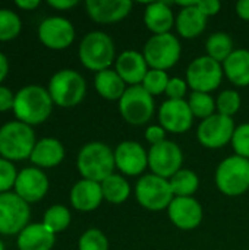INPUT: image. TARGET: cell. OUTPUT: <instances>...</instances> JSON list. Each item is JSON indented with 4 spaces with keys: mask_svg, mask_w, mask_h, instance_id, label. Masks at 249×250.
Masks as SVG:
<instances>
[{
    "mask_svg": "<svg viewBox=\"0 0 249 250\" xmlns=\"http://www.w3.org/2000/svg\"><path fill=\"white\" fill-rule=\"evenodd\" d=\"M56 243V234L50 231L43 223L28 224L18 234V249L19 250H51Z\"/></svg>",
    "mask_w": 249,
    "mask_h": 250,
    "instance_id": "obj_22",
    "label": "cell"
},
{
    "mask_svg": "<svg viewBox=\"0 0 249 250\" xmlns=\"http://www.w3.org/2000/svg\"><path fill=\"white\" fill-rule=\"evenodd\" d=\"M235 129L236 127L232 117L217 113L200 123L197 129V138L205 148L217 149L232 142Z\"/></svg>",
    "mask_w": 249,
    "mask_h": 250,
    "instance_id": "obj_13",
    "label": "cell"
},
{
    "mask_svg": "<svg viewBox=\"0 0 249 250\" xmlns=\"http://www.w3.org/2000/svg\"><path fill=\"white\" fill-rule=\"evenodd\" d=\"M188 104H189V108L194 114V117H200V119H208L210 116L216 114L214 110L217 108L216 107V101L214 98L210 95V94H205V92H192L189 95V100H188Z\"/></svg>",
    "mask_w": 249,
    "mask_h": 250,
    "instance_id": "obj_32",
    "label": "cell"
},
{
    "mask_svg": "<svg viewBox=\"0 0 249 250\" xmlns=\"http://www.w3.org/2000/svg\"><path fill=\"white\" fill-rule=\"evenodd\" d=\"M119 111L128 123L135 126L144 125L153 117L154 97L148 94L142 85L129 86L119 100Z\"/></svg>",
    "mask_w": 249,
    "mask_h": 250,
    "instance_id": "obj_10",
    "label": "cell"
},
{
    "mask_svg": "<svg viewBox=\"0 0 249 250\" xmlns=\"http://www.w3.org/2000/svg\"><path fill=\"white\" fill-rule=\"evenodd\" d=\"M0 250H4V245H3V242L0 240Z\"/></svg>",
    "mask_w": 249,
    "mask_h": 250,
    "instance_id": "obj_47",
    "label": "cell"
},
{
    "mask_svg": "<svg viewBox=\"0 0 249 250\" xmlns=\"http://www.w3.org/2000/svg\"><path fill=\"white\" fill-rule=\"evenodd\" d=\"M144 22L154 35H158V34H167L176 21H175L173 10L167 3L153 1L148 3L145 7Z\"/></svg>",
    "mask_w": 249,
    "mask_h": 250,
    "instance_id": "obj_24",
    "label": "cell"
},
{
    "mask_svg": "<svg viewBox=\"0 0 249 250\" xmlns=\"http://www.w3.org/2000/svg\"><path fill=\"white\" fill-rule=\"evenodd\" d=\"M103 196L107 202L119 205L123 204L131 195V186L123 176L112 174L104 182H101Z\"/></svg>",
    "mask_w": 249,
    "mask_h": 250,
    "instance_id": "obj_28",
    "label": "cell"
},
{
    "mask_svg": "<svg viewBox=\"0 0 249 250\" xmlns=\"http://www.w3.org/2000/svg\"><path fill=\"white\" fill-rule=\"evenodd\" d=\"M16 177L18 173L15 166L7 160L0 158V193H6L10 188H15Z\"/></svg>",
    "mask_w": 249,
    "mask_h": 250,
    "instance_id": "obj_38",
    "label": "cell"
},
{
    "mask_svg": "<svg viewBox=\"0 0 249 250\" xmlns=\"http://www.w3.org/2000/svg\"><path fill=\"white\" fill-rule=\"evenodd\" d=\"M79 250H109V240L103 231L97 229L87 230L78 242Z\"/></svg>",
    "mask_w": 249,
    "mask_h": 250,
    "instance_id": "obj_36",
    "label": "cell"
},
{
    "mask_svg": "<svg viewBox=\"0 0 249 250\" xmlns=\"http://www.w3.org/2000/svg\"><path fill=\"white\" fill-rule=\"evenodd\" d=\"M230 144H232L236 155L249 160V123L239 125L235 129Z\"/></svg>",
    "mask_w": 249,
    "mask_h": 250,
    "instance_id": "obj_37",
    "label": "cell"
},
{
    "mask_svg": "<svg viewBox=\"0 0 249 250\" xmlns=\"http://www.w3.org/2000/svg\"><path fill=\"white\" fill-rule=\"evenodd\" d=\"M169 81H170V78L167 76V73L164 70L151 69L147 72L141 85L148 94H151L154 97V95H160V94L166 92Z\"/></svg>",
    "mask_w": 249,
    "mask_h": 250,
    "instance_id": "obj_34",
    "label": "cell"
},
{
    "mask_svg": "<svg viewBox=\"0 0 249 250\" xmlns=\"http://www.w3.org/2000/svg\"><path fill=\"white\" fill-rule=\"evenodd\" d=\"M48 190L47 176L37 167H28L18 173L15 182V193L26 204L38 202Z\"/></svg>",
    "mask_w": 249,
    "mask_h": 250,
    "instance_id": "obj_17",
    "label": "cell"
},
{
    "mask_svg": "<svg viewBox=\"0 0 249 250\" xmlns=\"http://www.w3.org/2000/svg\"><path fill=\"white\" fill-rule=\"evenodd\" d=\"M40 41L51 50L68 48L75 40L73 25L60 16H51L44 19L38 26Z\"/></svg>",
    "mask_w": 249,
    "mask_h": 250,
    "instance_id": "obj_15",
    "label": "cell"
},
{
    "mask_svg": "<svg viewBox=\"0 0 249 250\" xmlns=\"http://www.w3.org/2000/svg\"><path fill=\"white\" fill-rule=\"evenodd\" d=\"M87 91L85 79L72 69H63L54 73L48 83V94L53 103L63 108L78 105Z\"/></svg>",
    "mask_w": 249,
    "mask_h": 250,
    "instance_id": "obj_5",
    "label": "cell"
},
{
    "mask_svg": "<svg viewBox=\"0 0 249 250\" xmlns=\"http://www.w3.org/2000/svg\"><path fill=\"white\" fill-rule=\"evenodd\" d=\"M116 168L126 176H139L148 167V154L141 144L123 141L114 149Z\"/></svg>",
    "mask_w": 249,
    "mask_h": 250,
    "instance_id": "obj_16",
    "label": "cell"
},
{
    "mask_svg": "<svg viewBox=\"0 0 249 250\" xmlns=\"http://www.w3.org/2000/svg\"><path fill=\"white\" fill-rule=\"evenodd\" d=\"M241 104H242L241 95L233 89H226L220 92V95L216 100V107H217L219 114H223L227 117L235 116L239 111Z\"/></svg>",
    "mask_w": 249,
    "mask_h": 250,
    "instance_id": "obj_35",
    "label": "cell"
},
{
    "mask_svg": "<svg viewBox=\"0 0 249 250\" xmlns=\"http://www.w3.org/2000/svg\"><path fill=\"white\" fill-rule=\"evenodd\" d=\"M169 218L175 227L181 230H194L203 221V207L201 204L191 198H178L172 201L167 208Z\"/></svg>",
    "mask_w": 249,
    "mask_h": 250,
    "instance_id": "obj_18",
    "label": "cell"
},
{
    "mask_svg": "<svg viewBox=\"0 0 249 250\" xmlns=\"http://www.w3.org/2000/svg\"><path fill=\"white\" fill-rule=\"evenodd\" d=\"M53 104L54 103L47 89L38 85H28L15 94L13 111L18 117V122L32 126L48 119Z\"/></svg>",
    "mask_w": 249,
    "mask_h": 250,
    "instance_id": "obj_1",
    "label": "cell"
},
{
    "mask_svg": "<svg viewBox=\"0 0 249 250\" xmlns=\"http://www.w3.org/2000/svg\"><path fill=\"white\" fill-rule=\"evenodd\" d=\"M145 139L153 145L161 144L166 141V130L160 126V125H153L150 127H147L145 130Z\"/></svg>",
    "mask_w": 249,
    "mask_h": 250,
    "instance_id": "obj_40",
    "label": "cell"
},
{
    "mask_svg": "<svg viewBox=\"0 0 249 250\" xmlns=\"http://www.w3.org/2000/svg\"><path fill=\"white\" fill-rule=\"evenodd\" d=\"M135 196L138 204L148 211H163L175 199L170 182L156 174H145L138 180Z\"/></svg>",
    "mask_w": 249,
    "mask_h": 250,
    "instance_id": "obj_7",
    "label": "cell"
},
{
    "mask_svg": "<svg viewBox=\"0 0 249 250\" xmlns=\"http://www.w3.org/2000/svg\"><path fill=\"white\" fill-rule=\"evenodd\" d=\"M223 66L210 56L194 59L186 69V82L195 92L210 94L217 89L223 79Z\"/></svg>",
    "mask_w": 249,
    "mask_h": 250,
    "instance_id": "obj_9",
    "label": "cell"
},
{
    "mask_svg": "<svg viewBox=\"0 0 249 250\" xmlns=\"http://www.w3.org/2000/svg\"><path fill=\"white\" fill-rule=\"evenodd\" d=\"M197 7L203 12V15L208 16H214L220 12L222 9V3L219 0H197Z\"/></svg>",
    "mask_w": 249,
    "mask_h": 250,
    "instance_id": "obj_41",
    "label": "cell"
},
{
    "mask_svg": "<svg viewBox=\"0 0 249 250\" xmlns=\"http://www.w3.org/2000/svg\"><path fill=\"white\" fill-rule=\"evenodd\" d=\"M186 89H188L186 81L181 78H170L166 88V95L169 97V100H183Z\"/></svg>",
    "mask_w": 249,
    "mask_h": 250,
    "instance_id": "obj_39",
    "label": "cell"
},
{
    "mask_svg": "<svg viewBox=\"0 0 249 250\" xmlns=\"http://www.w3.org/2000/svg\"><path fill=\"white\" fill-rule=\"evenodd\" d=\"M216 186L226 196H239L249 190V160L239 155L225 158L216 170Z\"/></svg>",
    "mask_w": 249,
    "mask_h": 250,
    "instance_id": "obj_6",
    "label": "cell"
},
{
    "mask_svg": "<svg viewBox=\"0 0 249 250\" xmlns=\"http://www.w3.org/2000/svg\"><path fill=\"white\" fill-rule=\"evenodd\" d=\"M205 48L208 53L207 56H210L219 63H225L227 57L235 51L233 40L226 32H214L213 35H210L205 42Z\"/></svg>",
    "mask_w": 249,
    "mask_h": 250,
    "instance_id": "obj_30",
    "label": "cell"
},
{
    "mask_svg": "<svg viewBox=\"0 0 249 250\" xmlns=\"http://www.w3.org/2000/svg\"><path fill=\"white\" fill-rule=\"evenodd\" d=\"M15 4L21 9H25V10H32L35 7H38L40 1L38 0H16Z\"/></svg>",
    "mask_w": 249,
    "mask_h": 250,
    "instance_id": "obj_45",
    "label": "cell"
},
{
    "mask_svg": "<svg viewBox=\"0 0 249 250\" xmlns=\"http://www.w3.org/2000/svg\"><path fill=\"white\" fill-rule=\"evenodd\" d=\"M70 212L66 207L63 205H53L50 207L45 214H44V218H43V224L50 230L53 231L54 234L56 233H60L63 230H66L70 224Z\"/></svg>",
    "mask_w": 249,
    "mask_h": 250,
    "instance_id": "obj_31",
    "label": "cell"
},
{
    "mask_svg": "<svg viewBox=\"0 0 249 250\" xmlns=\"http://www.w3.org/2000/svg\"><path fill=\"white\" fill-rule=\"evenodd\" d=\"M114 70L123 79L125 83H129L131 86H134V85L142 83L148 72V64L142 53L135 51V50H126L120 53L119 57L116 59Z\"/></svg>",
    "mask_w": 249,
    "mask_h": 250,
    "instance_id": "obj_20",
    "label": "cell"
},
{
    "mask_svg": "<svg viewBox=\"0 0 249 250\" xmlns=\"http://www.w3.org/2000/svg\"><path fill=\"white\" fill-rule=\"evenodd\" d=\"M13 104H15V95L12 94V91L0 85V111H7L13 108Z\"/></svg>",
    "mask_w": 249,
    "mask_h": 250,
    "instance_id": "obj_42",
    "label": "cell"
},
{
    "mask_svg": "<svg viewBox=\"0 0 249 250\" xmlns=\"http://www.w3.org/2000/svg\"><path fill=\"white\" fill-rule=\"evenodd\" d=\"M236 13L241 19L249 21V0H239L236 3Z\"/></svg>",
    "mask_w": 249,
    "mask_h": 250,
    "instance_id": "obj_44",
    "label": "cell"
},
{
    "mask_svg": "<svg viewBox=\"0 0 249 250\" xmlns=\"http://www.w3.org/2000/svg\"><path fill=\"white\" fill-rule=\"evenodd\" d=\"M207 16L197 7V0L189 1V6L181 9L176 18V28L183 38H197L207 26Z\"/></svg>",
    "mask_w": 249,
    "mask_h": 250,
    "instance_id": "obj_23",
    "label": "cell"
},
{
    "mask_svg": "<svg viewBox=\"0 0 249 250\" xmlns=\"http://www.w3.org/2000/svg\"><path fill=\"white\" fill-rule=\"evenodd\" d=\"M76 166L84 179L101 183L114 174V151L103 142H90L79 151Z\"/></svg>",
    "mask_w": 249,
    "mask_h": 250,
    "instance_id": "obj_2",
    "label": "cell"
},
{
    "mask_svg": "<svg viewBox=\"0 0 249 250\" xmlns=\"http://www.w3.org/2000/svg\"><path fill=\"white\" fill-rule=\"evenodd\" d=\"M183 154L178 144L172 141H164L161 144L153 145L148 151V167L151 168L153 174L170 179L179 170H182Z\"/></svg>",
    "mask_w": 249,
    "mask_h": 250,
    "instance_id": "obj_12",
    "label": "cell"
},
{
    "mask_svg": "<svg viewBox=\"0 0 249 250\" xmlns=\"http://www.w3.org/2000/svg\"><path fill=\"white\" fill-rule=\"evenodd\" d=\"M173 195L178 198H191L200 188V179L192 170H179L169 179Z\"/></svg>",
    "mask_w": 249,
    "mask_h": 250,
    "instance_id": "obj_29",
    "label": "cell"
},
{
    "mask_svg": "<svg viewBox=\"0 0 249 250\" xmlns=\"http://www.w3.org/2000/svg\"><path fill=\"white\" fill-rule=\"evenodd\" d=\"M87 12L98 23H114L125 19L132 10L129 0H88Z\"/></svg>",
    "mask_w": 249,
    "mask_h": 250,
    "instance_id": "obj_19",
    "label": "cell"
},
{
    "mask_svg": "<svg viewBox=\"0 0 249 250\" xmlns=\"http://www.w3.org/2000/svg\"><path fill=\"white\" fill-rule=\"evenodd\" d=\"M223 72L236 86L249 85V50L236 48L223 63Z\"/></svg>",
    "mask_w": 249,
    "mask_h": 250,
    "instance_id": "obj_26",
    "label": "cell"
},
{
    "mask_svg": "<svg viewBox=\"0 0 249 250\" xmlns=\"http://www.w3.org/2000/svg\"><path fill=\"white\" fill-rule=\"evenodd\" d=\"M29 158L37 167H56L65 158V148L60 144V141L54 138H43L35 144Z\"/></svg>",
    "mask_w": 249,
    "mask_h": 250,
    "instance_id": "obj_25",
    "label": "cell"
},
{
    "mask_svg": "<svg viewBox=\"0 0 249 250\" xmlns=\"http://www.w3.org/2000/svg\"><path fill=\"white\" fill-rule=\"evenodd\" d=\"M114 42L106 32L92 31L87 34L79 44L81 63L94 72L109 69L114 59Z\"/></svg>",
    "mask_w": 249,
    "mask_h": 250,
    "instance_id": "obj_4",
    "label": "cell"
},
{
    "mask_svg": "<svg viewBox=\"0 0 249 250\" xmlns=\"http://www.w3.org/2000/svg\"><path fill=\"white\" fill-rule=\"evenodd\" d=\"M7 72H9V62H7V57L0 53V82L4 81V78L7 76Z\"/></svg>",
    "mask_w": 249,
    "mask_h": 250,
    "instance_id": "obj_46",
    "label": "cell"
},
{
    "mask_svg": "<svg viewBox=\"0 0 249 250\" xmlns=\"http://www.w3.org/2000/svg\"><path fill=\"white\" fill-rule=\"evenodd\" d=\"M103 196L101 183L82 179L79 180L70 190V202L72 207L81 212H90L100 207Z\"/></svg>",
    "mask_w": 249,
    "mask_h": 250,
    "instance_id": "obj_21",
    "label": "cell"
},
{
    "mask_svg": "<svg viewBox=\"0 0 249 250\" xmlns=\"http://www.w3.org/2000/svg\"><path fill=\"white\" fill-rule=\"evenodd\" d=\"M48 4L54 9L65 10V9H70L73 6H76L78 0H48Z\"/></svg>",
    "mask_w": 249,
    "mask_h": 250,
    "instance_id": "obj_43",
    "label": "cell"
},
{
    "mask_svg": "<svg viewBox=\"0 0 249 250\" xmlns=\"http://www.w3.org/2000/svg\"><path fill=\"white\" fill-rule=\"evenodd\" d=\"M160 126L170 133H185L194 123V114L185 100H167L158 110Z\"/></svg>",
    "mask_w": 249,
    "mask_h": 250,
    "instance_id": "obj_14",
    "label": "cell"
},
{
    "mask_svg": "<svg viewBox=\"0 0 249 250\" xmlns=\"http://www.w3.org/2000/svg\"><path fill=\"white\" fill-rule=\"evenodd\" d=\"M181 42L173 34L153 35L144 45V57L151 69L167 70L173 67L181 59Z\"/></svg>",
    "mask_w": 249,
    "mask_h": 250,
    "instance_id": "obj_8",
    "label": "cell"
},
{
    "mask_svg": "<svg viewBox=\"0 0 249 250\" xmlns=\"http://www.w3.org/2000/svg\"><path fill=\"white\" fill-rule=\"evenodd\" d=\"M94 85H95L97 92L103 98L110 100V101L120 100L122 95L125 94V91H126L123 79L117 75L116 70H110V69L98 72L95 75Z\"/></svg>",
    "mask_w": 249,
    "mask_h": 250,
    "instance_id": "obj_27",
    "label": "cell"
},
{
    "mask_svg": "<svg viewBox=\"0 0 249 250\" xmlns=\"http://www.w3.org/2000/svg\"><path fill=\"white\" fill-rule=\"evenodd\" d=\"M29 204L16 193H0V234H19L29 221Z\"/></svg>",
    "mask_w": 249,
    "mask_h": 250,
    "instance_id": "obj_11",
    "label": "cell"
},
{
    "mask_svg": "<svg viewBox=\"0 0 249 250\" xmlns=\"http://www.w3.org/2000/svg\"><path fill=\"white\" fill-rule=\"evenodd\" d=\"M35 144L34 130L22 122H9L0 127V155L7 161L29 158Z\"/></svg>",
    "mask_w": 249,
    "mask_h": 250,
    "instance_id": "obj_3",
    "label": "cell"
},
{
    "mask_svg": "<svg viewBox=\"0 0 249 250\" xmlns=\"http://www.w3.org/2000/svg\"><path fill=\"white\" fill-rule=\"evenodd\" d=\"M22 28L21 18L10 9H0V41H9L19 35Z\"/></svg>",
    "mask_w": 249,
    "mask_h": 250,
    "instance_id": "obj_33",
    "label": "cell"
}]
</instances>
